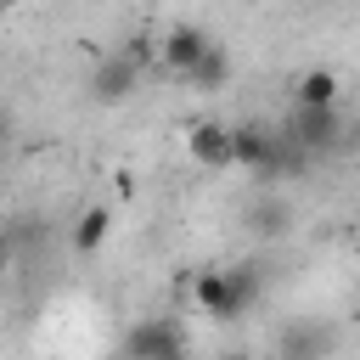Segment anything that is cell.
I'll list each match as a JSON object with an SVG mask.
<instances>
[{"mask_svg": "<svg viewBox=\"0 0 360 360\" xmlns=\"http://www.w3.org/2000/svg\"><path fill=\"white\" fill-rule=\"evenodd\" d=\"M259 292H264V281L253 264H214V270L191 276V304L208 321H242L259 304Z\"/></svg>", "mask_w": 360, "mask_h": 360, "instance_id": "obj_1", "label": "cell"}, {"mask_svg": "<svg viewBox=\"0 0 360 360\" xmlns=\"http://www.w3.org/2000/svg\"><path fill=\"white\" fill-rule=\"evenodd\" d=\"M231 141H236V169H253V174H281L287 163H298L287 152V135H270L259 124H231Z\"/></svg>", "mask_w": 360, "mask_h": 360, "instance_id": "obj_2", "label": "cell"}, {"mask_svg": "<svg viewBox=\"0 0 360 360\" xmlns=\"http://www.w3.org/2000/svg\"><path fill=\"white\" fill-rule=\"evenodd\" d=\"M124 354L129 360H186V332L169 315H146L124 332Z\"/></svg>", "mask_w": 360, "mask_h": 360, "instance_id": "obj_3", "label": "cell"}, {"mask_svg": "<svg viewBox=\"0 0 360 360\" xmlns=\"http://www.w3.org/2000/svg\"><path fill=\"white\" fill-rule=\"evenodd\" d=\"M135 84H141V68H135L124 51L101 56V62L90 68V79H84V90H90V101H96V107H118V101H129V96H135Z\"/></svg>", "mask_w": 360, "mask_h": 360, "instance_id": "obj_4", "label": "cell"}, {"mask_svg": "<svg viewBox=\"0 0 360 360\" xmlns=\"http://www.w3.org/2000/svg\"><path fill=\"white\" fill-rule=\"evenodd\" d=\"M186 152L197 169H236V141H231L225 118H197L186 129Z\"/></svg>", "mask_w": 360, "mask_h": 360, "instance_id": "obj_5", "label": "cell"}, {"mask_svg": "<svg viewBox=\"0 0 360 360\" xmlns=\"http://www.w3.org/2000/svg\"><path fill=\"white\" fill-rule=\"evenodd\" d=\"M208 45H214V34H208V28H197V22H174V28L158 39V56H163V68H169V73H180V79H186V73L202 62V51H208Z\"/></svg>", "mask_w": 360, "mask_h": 360, "instance_id": "obj_6", "label": "cell"}, {"mask_svg": "<svg viewBox=\"0 0 360 360\" xmlns=\"http://www.w3.org/2000/svg\"><path fill=\"white\" fill-rule=\"evenodd\" d=\"M332 343H338V332H332V326L292 321V326L281 332V343H276V360H321V354H332Z\"/></svg>", "mask_w": 360, "mask_h": 360, "instance_id": "obj_7", "label": "cell"}, {"mask_svg": "<svg viewBox=\"0 0 360 360\" xmlns=\"http://www.w3.org/2000/svg\"><path fill=\"white\" fill-rule=\"evenodd\" d=\"M287 141L304 146V152H326V146H338V107H298V124H292Z\"/></svg>", "mask_w": 360, "mask_h": 360, "instance_id": "obj_8", "label": "cell"}, {"mask_svg": "<svg viewBox=\"0 0 360 360\" xmlns=\"http://www.w3.org/2000/svg\"><path fill=\"white\" fill-rule=\"evenodd\" d=\"M225 79H231V51H225V45L214 39V45L202 51V62H197V68L186 73V84H191V90H219Z\"/></svg>", "mask_w": 360, "mask_h": 360, "instance_id": "obj_9", "label": "cell"}, {"mask_svg": "<svg viewBox=\"0 0 360 360\" xmlns=\"http://www.w3.org/2000/svg\"><path fill=\"white\" fill-rule=\"evenodd\" d=\"M338 90H343V84H338L332 68H309L292 96H298V107H338Z\"/></svg>", "mask_w": 360, "mask_h": 360, "instance_id": "obj_10", "label": "cell"}, {"mask_svg": "<svg viewBox=\"0 0 360 360\" xmlns=\"http://www.w3.org/2000/svg\"><path fill=\"white\" fill-rule=\"evenodd\" d=\"M107 231H112V214H107V208H84V214L73 219V253H96V248L107 242Z\"/></svg>", "mask_w": 360, "mask_h": 360, "instance_id": "obj_11", "label": "cell"}, {"mask_svg": "<svg viewBox=\"0 0 360 360\" xmlns=\"http://www.w3.org/2000/svg\"><path fill=\"white\" fill-rule=\"evenodd\" d=\"M253 231H259V236H281V231H287V208H281V202L253 208Z\"/></svg>", "mask_w": 360, "mask_h": 360, "instance_id": "obj_12", "label": "cell"}, {"mask_svg": "<svg viewBox=\"0 0 360 360\" xmlns=\"http://www.w3.org/2000/svg\"><path fill=\"white\" fill-rule=\"evenodd\" d=\"M11 6H22V0H0V11H11Z\"/></svg>", "mask_w": 360, "mask_h": 360, "instance_id": "obj_13", "label": "cell"}, {"mask_svg": "<svg viewBox=\"0 0 360 360\" xmlns=\"http://www.w3.org/2000/svg\"><path fill=\"white\" fill-rule=\"evenodd\" d=\"M0 146H6V118H0Z\"/></svg>", "mask_w": 360, "mask_h": 360, "instance_id": "obj_14", "label": "cell"}]
</instances>
